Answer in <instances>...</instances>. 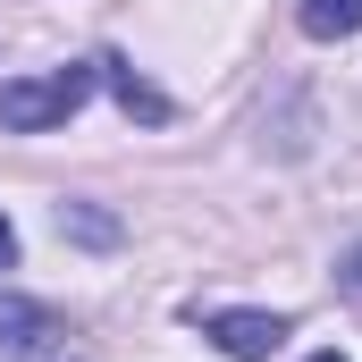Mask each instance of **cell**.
<instances>
[{
	"label": "cell",
	"mask_w": 362,
	"mask_h": 362,
	"mask_svg": "<svg viewBox=\"0 0 362 362\" xmlns=\"http://www.w3.org/2000/svg\"><path fill=\"white\" fill-rule=\"evenodd\" d=\"M337 278H346V286H362V245L346 253V262H337Z\"/></svg>",
	"instance_id": "cell-7"
},
{
	"label": "cell",
	"mask_w": 362,
	"mask_h": 362,
	"mask_svg": "<svg viewBox=\"0 0 362 362\" xmlns=\"http://www.w3.org/2000/svg\"><path fill=\"white\" fill-rule=\"evenodd\" d=\"M93 76L118 93V110H127V118H144V127H160V118H169V93H160V85H144L127 59H93Z\"/></svg>",
	"instance_id": "cell-4"
},
{
	"label": "cell",
	"mask_w": 362,
	"mask_h": 362,
	"mask_svg": "<svg viewBox=\"0 0 362 362\" xmlns=\"http://www.w3.org/2000/svg\"><path fill=\"white\" fill-rule=\"evenodd\" d=\"M312 362H346V354H312Z\"/></svg>",
	"instance_id": "cell-9"
},
{
	"label": "cell",
	"mask_w": 362,
	"mask_h": 362,
	"mask_svg": "<svg viewBox=\"0 0 362 362\" xmlns=\"http://www.w3.org/2000/svg\"><path fill=\"white\" fill-rule=\"evenodd\" d=\"M8 262H17V228L0 219V270H8Z\"/></svg>",
	"instance_id": "cell-8"
},
{
	"label": "cell",
	"mask_w": 362,
	"mask_h": 362,
	"mask_svg": "<svg viewBox=\"0 0 362 362\" xmlns=\"http://www.w3.org/2000/svg\"><path fill=\"white\" fill-rule=\"evenodd\" d=\"M51 337H59V312L34 303V295H8V286H0V354L25 362V354H42Z\"/></svg>",
	"instance_id": "cell-3"
},
{
	"label": "cell",
	"mask_w": 362,
	"mask_h": 362,
	"mask_svg": "<svg viewBox=\"0 0 362 362\" xmlns=\"http://www.w3.org/2000/svg\"><path fill=\"white\" fill-rule=\"evenodd\" d=\"M303 34H312V42L362 34V0H303Z\"/></svg>",
	"instance_id": "cell-5"
},
{
	"label": "cell",
	"mask_w": 362,
	"mask_h": 362,
	"mask_svg": "<svg viewBox=\"0 0 362 362\" xmlns=\"http://www.w3.org/2000/svg\"><path fill=\"white\" fill-rule=\"evenodd\" d=\"M202 337L228 362H270L278 346L295 337V320H286V312H202Z\"/></svg>",
	"instance_id": "cell-2"
},
{
	"label": "cell",
	"mask_w": 362,
	"mask_h": 362,
	"mask_svg": "<svg viewBox=\"0 0 362 362\" xmlns=\"http://www.w3.org/2000/svg\"><path fill=\"white\" fill-rule=\"evenodd\" d=\"M93 85H101L93 68H51V76H0V127H8V135H42V127L76 118Z\"/></svg>",
	"instance_id": "cell-1"
},
{
	"label": "cell",
	"mask_w": 362,
	"mask_h": 362,
	"mask_svg": "<svg viewBox=\"0 0 362 362\" xmlns=\"http://www.w3.org/2000/svg\"><path fill=\"white\" fill-rule=\"evenodd\" d=\"M59 228H76L85 245H118V219H101L93 202H59Z\"/></svg>",
	"instance_id": "cell-6"
}]
</instances>
